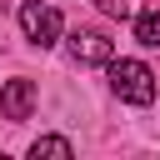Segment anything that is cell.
Segmentation results:
<instances>
[{"label":"cell","instance_id":"1","mask_svg":"<svg viewBox=\"0 0 160 160\" xmlns=\"http://www.w3.org/2000/svg\"><path fill=\"white\" fill-rule=\"evenodd\" d=\"M110 90L125 105H150L160 85H155V70L145 60H110Z\"/></svg>","mask_w":160,"mask_h":160},{"label":"cell","instance_id":"3","mask_svg":"<svg viewBox=\"0 0 160 160\" xmlns=\"http://www.w3.org/2000/svg\"><path fill=\"white\" fill-rule=\"evenodd\" d=\"M65 45H70L75 65H110L115 60V40H105L100 30H70Z\"/></svg>","mask_w":160,"mask_h":160},{"label":"cell","instance_id":"7","mask_svg":"<svg viewBox=\"0 0 160 160\" xmlns=\"http://www.w3.org/2000/svg\"><path fill=\"white\" fill-rule=\"evenodd\" d=\"M95 10H100V15H110V20H135L145 5H140V0H95Z\"/></svg>","mask_w":160,"mask_h":160},{"label":"cell","instance_id":"2","mask_svg":"<svg viewBox=\"0 0 160 160\" xmlns=\"http://www.w3.org/2000/svg\"><path fill=\"white\" fill-rule=\"evenodd\" d=\"M20 30H25V40H30V45L50 50V45L65 35V20H60V10H55V5H45V0H25V5H20Z\"/></svg>","mask_w":160,"mask_h":160},{"label":"cell","instance_id":"6","mask_svg":"<svg viewBox=\"0 0 160 160\" xmlns=\"http://www.w3.org/2000/svg\"><path fill=\"white\" fill-rule=\"evenodd\" d=\"M30 155H35V160H40V155H55V160H70V155H75V145H70V140H60V135H40V140L30 145Z\"/></svg>","mask_w":160,"mask_h":160},{"label":"cell","instance_id":"5","mask_svg":"<svg viewBox=\"0 0 160 160\" xmlns=\"http://www.w3.org/2000/svg\"><path fill=\"white\" fill-rule=\"evenodd\" d=\"M130 25H135V40H140L145 50H160V5H145Z\"/></svg>","mask_w":160,"mask_h":160},{"label":"cell","instance_id":"4","mask_svg":"<svg viewBox=\"0 0 160 160\" xmlns=\"http://www.w3.org/2000/svg\"><path fill=\"white\" fill-rule=\"evenodd\" d=\"M35 110V80H5L0 85V115L5 120H30Z\"/></svg>","mask_w":160,"mask_h":160}]
</instances>
